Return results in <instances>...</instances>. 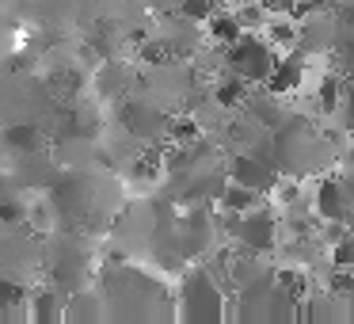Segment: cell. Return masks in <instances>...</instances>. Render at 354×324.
Returning <instances> with one entry per match:
<instances>
[{
	"label": "cell",
	"instance_id": "obj_1",
	"mask_svg": "<svg viewBox=\"0 0 354 324\" xmlns=\"http://www.w3.org/2000/svg\"><path fill=\"white\" fill-rule=\"evenodd\" d=\"M270 161H274V168L282 176L305 179L335 161V145L305 115H286L270 130Z\"/></svg>",
	"mask_w": 354,
	"mask_h": 324
},
{
	"label": "cell",
	"instance_id": "obj_2",
	"mask_svg": "<svg viewBox=\"0 0 354 324\" xmlns=\"http://www.w3.org/2000/svg\"><path fill=\"white\" fill-rule=\"evenodd\" d=\"M176 298H179V305H176L179 321L209 324V321H221V316L229 313V305H225V286L217 282V275L202 260H194V267L179 271V294Z\"/></svg>",
	"mask_w": 354,
	"mask_h": 324
},
{
	"label": "cell",
	"instance_id": "obj_3",
	"mask_svg": "<svg viewBox=\"0 0 354 324\" xmlns=\"http://www.w3.org/2000/svg\"><path fill=\"white\" fill-rule=\"evenodd\" d=\"M221 62H225L229 73H236L240 80H248L252 88H259L263 80L270 77L274 62H278V46H270V42L259 39L255 31H244L236 42L221 46Z\"/></svg>",
	"mask_w": 354,
	"mask_h": 324
},
{
	"label": "cell",
	"instance_id": "obj_4",
	"mask_svg": "<svg viewBox=\"0 0 354 324\" xmlns=\"http://www.w3.org/2000/svg\"><path fill=\"white\" fill-rule=\"evenodd\" d=\"M118 126H122L138 145H160V141H168L171 115L164 111V103L126 96V100L118 103Z\"/></svg>",
	"mask_w": 354,
	"mask_h": 324
},
{
	"label": "cell",
	"instance_id": "obj_5",
	"mask_svg": "<svg viewBox=\"0 0 354 324\" xmlns=\"http://www.w3.org/2000/svg\"><path fill=\"white\" fill-rule=\"evenodd\" d=\"M225 217H229V229H232V237H236V244L244 248V252L263 255V252L274 248L278 222L270 217L267 206H255V210H248V214H225Z\"/></svg>",
	"mask_w": 354,
	"mask_h": 324
},
{
	"label": "cell",
	"instance_id": "obj_6",
	"mask_svg": "<svg viewBox=\"0 0 354 324\" xmlns=\"http://www.w3.org/2000/svg\"><path fill=\"white\" fill-rule=\"evenodd\" d=\"M225 176L232 179V183H244L252 187V191L259 195H270L278 187V179H282V172L274 168V161H267V156H255V153H240L229 161V172Z\"/></svg>",
	"mask_w": 354,
	"mask_h": 324
},
{
	"label": "cell",
	"instance_id": "obj_7",
	"mask_svg": "<svg viewBox=\"0 0 354 324\" xmlns=\"http://www.w3.org/2000/svg\"><path fill=\"white\" fill-rule=\"evenodd\" d=\"M335 39H339V19H335V12L316 8L308 19H301L297 42H293V46H297L305 57H308V54H328V50L335 46Z\"/></svg>",
	"mask_w": 354,
	"mask_h": 324
},
{
	"label": "cell",
	"instance_id": "obj_8",
	"mask_svg": "<svg viewBox=\"0 0 354 324\" xmlns=\"http://www.w3.org/2000/svg\"><path fill=\"white\" fill-rule=\"evenodd\" d=\"M240 107H244V115L252 118L259 130H274V126L290 115V111H286V103H282V96L267 92L263 84H259V92H248V100L240 103Z\"/></svg>",
	"mask_w": 354,
	"mask_h": 324
},
{
	"label": "cell",
	"instance_id": "obj_9",
	"mask_svg": "<svg viewBox=\"0 0 354 324\" xmlns=\"http://www.w3.org/2000/svg\"><path fill=\"white\" fill-rule=\"evenodd\" d=\"M301 80H305V54L293 50V54H286V57L274 62V69H270L267 80H263V88L274 92V96H290V92L301 88Z\"/></svg>",
	"mask_w": 354,
	"mask_h": 324
},
{
	"label": "cell",
	"instance_id": "obj_10",
	"mask_svg": "<svg viewBox=\"0 0 354 324\" xmlns=\"http://www.w3.org/2000/svg\"><path fill=\"white\" fill-rule=\"evenodd\" d=\"M95 92H100V100H107V103H122L126 96L133 92L130 69H126L122 62H103L100 69H95Z\"/></svg>",
	"mask_w": 354,
	"mask_h": 324
},
{
	"label": "cell",
	"instance_id": "obj_11",
	"mask_svg": "<svg viewBox=\"0 0 354 324\" xmlns=\"http://www.w3.org/2000/svg\"><path fill=\"white\" fill-rule=\"evenodd\" d=\"M316 214H320L324 222H346V225H351L343 179H339V176H324L320 179V187H316Z\"/></svg>",
	"mask_w": 354,
	"mask_h": 324
},
{
	"label": "cell",
	"instance_id": "obj_12",
	"mask_svg": "<svg viewBox=\"0 0 354 324\" xmlns=\"http://www.w3.org/2000/svg\"><path fill=\"white\" fill-rule=\"evenodd\" d=\"M217 206H221L225 214H248V210L263 206V195L252 191V187H244V183H232V179H225L221 195H217Z\"/></svg>",
	"mask_w": 354,
	"mask_h": 324
},
{
	"label": "cell",
	"instance_id": "obj_13",
	"mask_svg": "<svg viewBox=\"0 0 354 324\" xmlns=\"http://www.w3.org/2000/svg\"><path fill=\"white\" fill-rule=\"evenodd\" d=\"M4 145H8L12 153L31 156V153H39V149H42V134H39V126H35V123H16V126L4 130Z\"/></svg>",
	"mask_w": 354,
	"mask_h": 324
},
{
	"label": "cell",
	"instance_id": "obj_14",
	"mask_svg": "<svg viewBox=\"0 0 354 324\" xmlns=\"http://www.w3.org/2000/svg\"><path fill=\"white\" fill-rule=\"evenodd\" d=\"M206 31H209V39H214L217 46H229V42H236L240 35H244V27H240V19L232 16V12L217 8L214 16L206 19Z\"/></svg>",
	"mask_w": 354,
	"mask_h": 324
},
{
	"label": "cell",
	"instance_id": "obj_15",
	"mask_svg": "<svg viewBox=\"0 0 354 324\" xmlns=\"http://www.w3.org/2000/svg\"><path fill=\"white\" fill-rule=\"evenodd\" d=\"M248 92H252V84H248V80H240L236 73H229V77H221V80H217L214 100L221 103L225 111H232V107H240V103L248 100Z\"/></svg>",
	"mask_w": 354,
	"mask_h": 324
},
{
	"label": "cell",
	"instance_id": "obj_16",
	"mask_svg": "<svg viewBox=\"0 0 354 324\" xmlns=\"http://www.w3.org/2000/svg\"><path fill=\"white\" fill-rule=\"evenodd\" d=\"M343 84H346V77H339V73H328V77L320 80L316 103H320L324 111H335V107H339V100H343Z\"/></svg>",
	"mask_w": 354,
	"mask_h": 324
},
{
	"label": "cell",
	"instance_id": "obj_17",
	"mask_svg": "<svg viewBox=\"0 0 354 324\" xmlns=\"http://www.w3.org/2000/svg\"><path fill=\"white\" fill-rule=\"evenodd\" d=\"M221 8V0H179V16L183 19H191V24H206L214 12Z\"/></svg>",
	"mask_w": 354,
	"mask_h": 324
},
{
	"label": "cell",
	"instance_id": "obj_18",
	"mask_svg": "<svg viewBox=\"0 0 354 324\" xmlns=\"http://www.w3.org/2000/svg\"><path fill=\"white\" fill-rule=\"evenodd\" d=\"M232 16L240 19V27H244V31H259V27H267V19H270L267 8H263L259 0H255V4H240Z\"/></svg>",
	"mask_w": 354,
	"mask_h": 324
},
{
	"label": "cell",
	"instance_id": "obj_19",
	"mask_svg": "<svg viewBox=\"0 0 354 324\" xmlns=\"http://www.w3.org/2000/svg\"><path fill=\"white\" fill-rule=\"evenodd\" d=\"M270 24V46H293L297 42V27L286 19H267Z\"/></svg>",
	"mask_w": 354,
	"mask_h": 324
},
{
	"label": "cell",
	"instance_id": "obj_20",
	"mask_svg": "<svg viewBox=\"0 0 354 324\" xmlns=\"http://www.w3.org/2000/svg\"><path fill=\"white\" fill-rule=\"evenodd\" d=\"M339 123H343L346 134H354V80L351 84H343V100H339Z\"/></svg>",
	"mask_w": 354,
	"mask_h": 324
},
{
	"label": "cell",
	"instance_id": "obj_21",
	"mask_svg": "<svg viewBox=\"0 0 354 324\" xmlns=\"http://www.w3.org/2000/svg\"><path fill=\"white\" fill-rule=\"evenodd\" d=\"M27 294H24V286L19 282H12L8 275H0V309H8V305H19Z\"/></svg>",
	"mask_w": 354,
	"mask_h": 324
},
{
	"label": "cell",
	"instance_id": "obj_22",
	"mask_svg": "<svg viewBox=\"0 0 354 324\" xmlns=\"http://www.w3.org/2000/svg\"><path fill=\"white\" fill-rule=\"evenodd\" d=\"M263 8H267V16H286V12L297 8V0H259Z\"/></svg>",
	"mask_w": 354,
	"mask_h": 324
},
{
	"label": "cell",
	"instance_id": "obj_23",
	"mask_svg": "<svg viewBox=\"0 0 354 324\" xmlns=\"http://www.w3.org/2000/svg\"><path fill=\"white\" fill-rule=\"evenodd\" d=\"M343 195H346V214H351V225H354V172L343 176Z\"/></svg>",
	"mask_w": 354,
	"mask_h": 324
},
{
	"label": "cell",
	"instance_id": "obj_24",
	"mask_svg": "<svg viewBox=\"0 0 354 324\" xmlns=\"http://www.w3.org/2000/svg\"><path fill=\"white\" fill-rule=\"evenodd\" d=\"M346 161H351V168H354V141H351V149H346Z\"/></svg>",
	"mask_w": 354,
	"mask_h": 324
},
{
	"label": "cell",
	"instance_id": "obj_25",
	"mask_svg": "<svg viewBox=\"0 0 354 324\" xmlns=\"http://www.w3.org/2000/svg\"><path fill=\"white\" fill-rule=\"evenodd\" d=\"M164 8H171V12H176V8H179V0H164Z\"/></svg>",
	"mask_w": 354,
	"mask_h": 324
}]
</instances>
